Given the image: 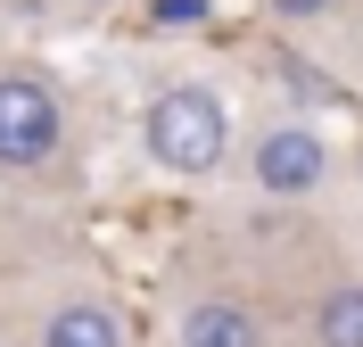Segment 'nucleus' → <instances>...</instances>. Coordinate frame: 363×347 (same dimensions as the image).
I'll list each match as a JSON object with an SVG mask.
<instances>
[{
    "instance_id": "f03ea898",
    "label": "nucleus",
    "mask_w": 363,
    "mask_h": 347,
    "mask_svg": "<svg viewBox=\"0 0 363 347\" xmlns=\"http://www.w3.org/2000/svg\"><path fill=\"white\" fill-rule=\"evenodd\" d=\"M67 141V108L42 75H0V165H50Z\"/></svg>"
},
{
    "instance_id": "7ed1b4c3",
    "label": "nucleus",
    "mask_w": 363,
    "mask_h": 347,
    "mask_svg": "<svg viewBox=\"0 0 363 347\" xmlns=\"http://www.w3.org/2000/svg\"><path fill=\"white\" fill-rule=\"evenodd\" d=\"M248 174H256L264 199H306V190L330 182V141H322L314 124H272V133H256Z\"/></svg>"
},
{
    "instance_id": "20e7f679",
    "label": "nucleus",
    "mask_w": 363,
    "mask_h": 347,
    "mask_svg": "<svg viewBox=\"0 0 363 347\" xmlns=\"http://www.w3.org/2000/svg\"><path fill=\"white\" fill-rule=\"evenodd\" d=\"M42 347H124V323L108 298H58L42 323Z\"/></svg>"
},
{
    "instance_id": "f257e3e1",
    "label": "nucleus",
    "mask_w": 363,
    "mask_h": 347,
    "mask_svg": "<svg viewBox=\"0 0 363 347\" xmlns=\"http://www.w3.org/2000/svg\"><path fill=\"white\" fill-rule=\"evenodd\" d=\"M140 149H149V165H165V174H215L231 149V108L215 83H174V92L149 99V116H140Z\"/></svg>"
},
{
    "instance_id": "6e6552de",
    "label": "nucleus",
    "mask_w": 363,
    "mask_h": 347,
    "mask_svg": "<svg viewBox=\"0 0 363 347\" xmlns=\"http://www.w3.org/2000/svg\"><path fill=\"white\" fill-rule=\"evenodd\" d=\"M272 9H281V17H322L330 0H272Z\"/></svg>"
},
{
    "instance_id": "423d86ee",
    "label": "nucleus",
    "mask_w": 363,
    "mask_h": 347,
    "mask_svg": "<svg viewBox=\"0 0 363 347\" xmlns=\"http://www.w3.org/2000/svg\"><path fill=\"white\" fill-rule=\"evenodd\" d=\"M314 347H363V281H347L314 306Z\"/></svg>"
},
{
    "instance_id": "0eeeda50",
    "label": "nucleus",
    "mask_w": 363,
    "mask_h": 347,
    "mask_svg": "<svg viewBox=\"0 0 363 347\" xmlns=\"http://www.w3.org/2000/svg\"><path fill=\"white\" fill-rule=\"evenodd\" d=\"M206 0H157V25H199Z\"/></svg>"
},
{
    "instance_id": "39448f33",
    "label": "nucleus",
    "mask_w": 363,
    "mask_h": 347,
    "mask_svg": "<svg viewBox=\"0 0 363 347\" xmlns=\"http://www.w3.org/2000/svg\"><path fill=\"white\" fill-rule=\"evenodd\" d=\"M182 347H264V323L240 298H199L182 314Z\"/></svg>"
}]
</instances>
